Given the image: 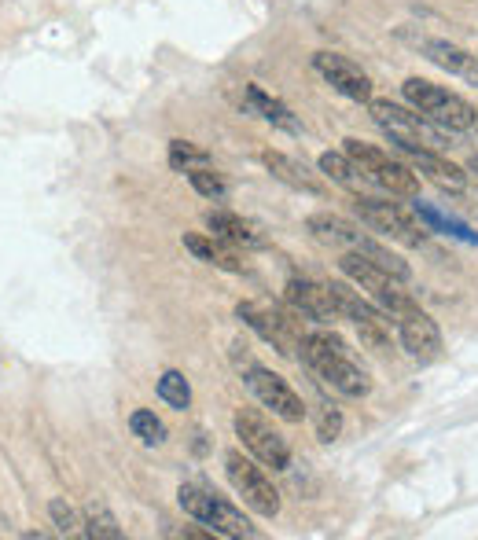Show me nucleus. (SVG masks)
<instances>
[{
  "label": "nucleus",
  "mask_w": 478,
  "mask_h": 540,
  "mask_svg": "<svg viewBox=\"0 0 478 540\" xmlns=\"http://www.w3.org/2000/svg\"><path fill=\"white\" fill-rule=\"evenodd\" d=\"M177 500H181V507L195 518V522L210 526V533H214V537H258V529L243 518V511H239V507H232L228 500H221L217 493L203 489V485H181Z\"/></svg>",
  "instance_id": "nucleus-8"
},
{
  "label": "nucleus",
  "mask_w": 478,
  "mask_h": 540,
  "mask_svg": "<svg viewBox=\"0 0 478 540\" xmlns=\"http://www.w3.org/2000/svg\"><path fill=\"white\" fill-rule=\"evenodd\" d=\"M320 169H324L339 188H346V192H353V195L365 192V184H368L365 173L357 169V162H353L346 151H342V155L339 151H324V155H320Z\"/></svg>",
  "instance_id": "nucleus-23"
},
{
  "label": "nucleus",
  "mask_w": 478,
  "mask_h": 540,
  "mask_svg": "<svg viewBox=\"0 0 478 540\" xmlns=\"http://www.w3.org/2000/svg\"><path fill=\"white\" fill-rule=\"evenodd\" d=\"M170 166L177 173H192V169L214 166V158L206 155L203 147H195L192 140H170Z\"/></svg>",
  "instance_id": "nucleus-25"
},
{
  "label": "nucleus",
  "mask_w": 478,
  "mask_h": 540,
  "mask_svg": "<svg viewBox=\"0 0 478 540\" xmlns=\"http://www.w3.org/2000/svg\"><path fill=\"white\" fill-rule=\"evenodd\" d=\"M346 155L357 162V169L365 173V180L372 188H383V192L398 195V199H416L420 195V177L416 169L390 158L387 151H379L372 144H361V140H346Z\"/></svg>",
  "instance_id": "nucleus-5"
},
{
  "label": "nucleus",
  "mask_w": 478,
  "mask_h": 540,
  "mask_svg": "<svg viewBox=\"0 0 478 540\" xmlns=\"http://www.w3.org/2000/svg\"><path fill=\"white\" fill-rule=\"evenodd\" d=\"M129 430H133L144 445H162V441H166V423H162L155 412H148V408H140V412L129 416Z\"/></svg>",
  "instance_id": "nucleus-27"
},
{
  "label": "nucleus",
  "mask_w": 478,
  "mask_h": 540,
  "mask_svg": "<svg viewBox=\"0 0 478 540\" xmlns=\"http://www.w3.org/2000/svg\"><path fill=\"white\" fill-rule=\"evenodd\" d=\"M81 526H85V537H92V540H122V537H126V533H122V526H118V518H114L103 504L85 507Z\"/></svg>",
  "instance_id": "nucleus-24"
},
{
  "label": "nucleus",
  "mask_w": 478,
  "mask_h": 540,
  "mask_svg": "<svg viewBox=\"0 0 478 540\" xmlns=\"http://www.w3.org/2000/svg\"><path fill=\"white\" fill-rule=\"evenodd\" d=\"M368 111H372V122L390 136V144H398L401 151H445L449 147V133L442 125H434L431 118H423L416 107L372 100Z\"/></svg>",
  "instance_id": "nucleus-3"
},
{
  "label": "nucleus",
  "mask_w": 478,
  "mask_h": 540,
  "mask_svg": "<svg viewBox=\"0 0 478 540\" xmlns=\"http://www.w3.org/2000/svg\"><path fill=\"white\" fill-rule=\"evenodd\" d=\"M262 162L276 180H284L287 188H295V192H306V195H324V192H328V188H324V180L313 177L302 162L280 155V151H262Z\"/></svg>",
  "instance_id": "nucleus-20"
},
{
  "label": "nucleus",
  "mask_w": 478,
  "mask_h": 540,
  "mask_svg": "<svg viewBox=\"0 0 478 540\" xmlns=\"http://www.w3.org/2000/svg\"><path fill=\"white\" fill-rule=\"evenodd\" d=\"M412 45L420 48V56H427L434 67L449 70L456 78H464L467 85H475L478 89V56L475 52H467V48L453 45V41H442V37H412Z\"/></svg>",
  "instance_id": "nucleus-17"
},
{
  "label": "nucleus",
  "mask_w": 478,
  "mask_h": 540,
  "mask_svg": "<svg viewBox=\"0 0 478 540\" xmlns=\"http://www.w3.org/2000/svg\"><path fill=\"white\" fill-rule=\"evenodd\" d=\"M239 320L251 327L254 335H262L265 342L273 349H280L284 357H295L298 349H302V327H298L295 316L298 313H284V309H276L269 302H243L236 309Z\"/></svg>",
  "instance_id": "nucleus-11"
},
{
  "label": "nucleus",
  "mask_w": 478,
  "mask_h": 540,
  "mask_svg": "<svg viewBox=\"0 0 478 540\" xmlns=\"http://www.w3.org/2000/svg\"><path fill=\"white\" fill-rule=\"evenodd\" d=\"M394 324H398V338L409 357H416L420 364H431V360L442 357V331H438V324L423 313L420 305H412L409 313H401Z\"/></svg>",
  "instance_id": "nucleus-15"
},
{
  "label": "nucleus",
  "mask_w": 478,
  "mask_h": 540,
  "mask_svg": "<svg viewBox=\"0 0 478 540\" xmlns=\"http://www.w3.org/2000/svg\"><path fill=\"white\" fill-rule=\"evenodd\" d=\"M298 357L306 360L309 368H313L331 390H339L342 397H365L368 390H372L368 372L350 357L346 342H342L339 335H331V331H313V335L302 338Z\"/></svg>",
  "instance_id": "nucleus-1"
},
{
  "label": "nucleus",
  "mask_w": 478,
  "mask_h": 540,
  "mask_svg": "<svg viewBox=\"0 0 478 540\" xmlns=\"http://www.w3.org/2000/svg\"><path fill=\"white\" fill-rule=\"evenodd\" d=\"M409 155V166L416 169V177H427L431 184L445 188V192H464L467 188V173L456 162L442 158V151H405Z\"/></svg>",
  "instance_id": "nucleus-19"
},
{
  "label": "nucleus",
  "mask_w": 478,
  "mask_h": 540,
  "mask_svg": "<svg viewBox=\"0 0 478 540\" xmlns=\"http://www.w3.org/2000/svg\"><path fill=\"white\" fill-rule=\"evenodd\" d=\"M48 515H52V522H56L59 533H67V537H70V533H78L81 518L74 515V507H70L67 500H59V496H56V500L48 504Z\"/></svg>",
  "instance_id": "nucleus-30"
},
{
  "label": "nucleus",
  "mask_w": 478,
  "mask_h": 540,
  "mask_svg": "<svg viewBox=\"0 0 478 540\" xmlns=\"http://www.w3.org/2000/svg\"><path fill=\"white\" fill-rule=\"evenodd\" d=\"M405 100H409V107H416L423 118L442 125L445 133H471L478 125L475 107H471L464 96H456V92L442 89V85H434V81L409 78L405 81Z\"/></svg>",
  "instance_id": "nucleus-4"
},
{
  "label": "nucleus",
  "mask_w": 478,
  "mask_h": 540,
  "mask_svg": "<svg viewBox=\"0 0 478 540\" xmlns=\"http://www.w3.org/2000/svg\"><path fill=\"white\" fill-rule=\"evenodd\" d=\"M353 214L361 217V225L365 228L394 239L401 247H423V243H427V228H423L401 203L372 199V195L361 192V195H353Z\"/></svg>",
  "instance_id": "nucleus-6"
},
{
  "label": "nucleus",
  "mask_w": 478,
  "mask_h": 540,
  "mask_svg": "<svg viewBox=\"0 0 478 540\" xmlns=\"http://www.w3.org/2000/svg\"><path fill=\"white\" fill-rule=\"evenodd\" d=\"M243 103H247L258 118L276 125V129H284V133H302V122L295 118V111H291L284 100H276V96H269L265 89H258V85H247V89H243Z\"/></svg>",
  "instance_id": "nucleus-21"
},
{
  "label": "nucleus",
  "mask_w": 478,
  "mask_h": 540,
  "mask_svg": "<svg viewBox=\"0 0 478 540\" xmlns=\"http://www.w3.org/2000/svg\"><path fill=\"white\" fill-rule=\"evenodd\" d=\"M206 228H210V236H217L221 243H228V247H243V250L265 247L262 232H258L251 221L232 214V210H210V214H206Z\"/></svg>",
  "instance_id": "nucleus-18"
},
{
  "label": "nucleus",
  "mask_w": 478,
  "mask_h": 540,
  "mask_svg": "<svg viewBox=\"0 0 478 540\" xmlns=\"http://www.w3.org/2000/svg\"><path fill=\"white\" fill-rule=\"evenodd\" d=\"M471 166H475V169H478V158H475V162H471Z\"/></svg>",
  "instance_id": "nucleus-31"
},
{
  "label": "nucleus",
  "mask_w": 478,
  "mask_h": 540,
  "mask_svg": "<svg viewBox=\"0 0 478 540\" xmlns=\"http://www.w3.org/2000/svg\"><path fill=\"white\" fill-rule=\"evenodd\" d=\"M284 298L298 316H306V320H313V324H331V320L339 316V305H335V298H331L328 283L295 276V280H287Z\"/></svg>",
  "instance_id": "nucleus-16"
},
{
  "label": "nucleus",
  "mask_w": 478,
  "mask_h": 540,
  "mask_svg": "<svg viewBox=\"0 0 478 540\" xmlns=\"http://www.w3.org/2000/svg\"><path fill=\"white\" fill-rule=\"evenodd\" d=\"M331 298L339 305V316H346L353 327H357V335L365 342L368 349H376V353H390V316L379 309L372 298H365L361 291H353L350 283L342 280H331Z\"/></svg>",
  "instance_id": "nucleus-7"
},
{
  "label": "nucleus",
  "mask_w": 478,
  "mask_h": 540,
  "mask_svg": "<svg viewBox=\"0 0 478 540\" xmlns=\"http://www.w3.org/2000/svg\"><path fill=\"white\" fill-rule=\"evenodd\" d=\"M313 70L328 81L331 89L342 92L346 100L372 103V78H368L365 70L357 67L353 59L339 56V52H317V56H313Z\"/></svg>",
  "instance_id": "nucleus-14"
},
{
  "label": "nucleus",
  "mask_w": 478,
  "mask_h": 540,
  "mask_svg": "<svg viewBox=\"0 0 478 540\" xmlns=\"http://www.w3.org/2000/svg\"><path fill=\"white\" fill-rule=\"evenodd\" d=\"M339 434H342V412L335 405H324L317 412V438L324 441V445H331Z\"/></svg>",
  "instance_id": "nucleus-29"
},
{
  "label": "nucleus",
  "mask_w": 478,
  "mask_h": 540,
  "mask_svg": "<svg viewBox=\"0 0 478 540\" xmlns=\"http://www.w3.org/2000/svg\"><path fill=\"white\" fill-rule=\"evenodd\" d=\"M159 397L166 401L170 408H188L192 405V386H188V379H184L181 372H162L159 379Z\"/></svg>",
  "instance_id": "nucleus-26"
},
{
  "label": "nucleus",
  "mask_w": 478,
  "mask_h": 540,
  "mask_svg": "<svg viewBox=\"0 0 478 540\" xmlns=\"http://www.w3.org/2000/svg\"><path fill=\"white\" fill-rule=\"evenodd\" d=\"M306 228L313 232V239H320L324 247H339L342 254H361L365 261L379 265L383 272H390L394 280L409 283L412 280V269L405 261L394 254L390 247H383L379 239H372L368 232H361V225H353L346 217L339 214H313L306 221Z\"/></svg>",
  "instance_id": "nucleus-2"
},
{
  "label": "nucleus",
  "mask_w": 478,
  "mask_h": 540,
  "mask_svg": "<svg viewBox=\"0 0 478 540\" xmlns=\"http://www.w3.org/2000/svg\"><path fill=\"white\" fill-rule=\"evenodd\" d=\"M225 474L232 489L243 496V504L251 507L254 515L262 518H276L280 515V493H276V485L269 482V474L258 467L254 460H247L239 449H232L225 456Z\"/></svg>",
  "instance_id": "nucleus-10"
},
{
  "label": "nucleus",
  "mask_w": 478,
  "mask_h": 540,
  "mask_svg": "<svg viewBox=\"0 0 478 540\" xmlns=\"http://www.w3.org/2000/svg\"><path fill=\"white\" fill-rule=\"evenodd\" d=\"M188 177V184H192L195 192L203 195V199H214V203H221L228 195V188H225V180L217 177L214 173V166H206V169H192V173H184Z\"/></svg>",
  "instance_id": "nucleus-28"
},
{
  "label": "nucleus",
  "mask_w": 478,
  "mask_h": 540,
  "mask_svg": "<svg viewBox=\"0 0 478 540\" xmlns=\"http://www.w3.org/2000/svg\"><path fill=\"white\" fill-rule=\"evenodd\" d=\"M339 265H342V272H346V276H350V280L357 283V287H361V291H365L368 298L383 309V313L394 316V320H398L401 313H409L412 305H416L412 302V294L401 287V280H394L390 272H383L379 265L365 261L361 254H342Z\"/></svg>",
  "instance_id": "nucleus-9"
},
{
  "label": "nucleus",
  "mask_w": 478,
  "mask_h": 540,
  "mask_svg": "<svg viewBox=\"0 0 478 540\" xmlns=\"http://www.w3.org/2000/svg\"><path fill=\"white\" fill-rule=\"evenodd\" d=\"M236 434H239V441H243V449L251 452L258 463L273 467V471H287V467H291V449H287V441L280 438L254 408H239L236 412Z\"/></svg>",
  "instance_id": "nucleus-13"
},
{
  "label": "nucleus",
  "mask_w": 478,
  "mask_h": 540,
  "mask_svg": "<svg viewBox=\"0 0 478 540\" xmlns=\"http://www.w3.org/2000/svg\"><path fill=\"white\" fill-rule=\"evenodd\" d=\"M243 383L251 386V394L258 397L265 408H273V416L287 419V423H302V419H306V405H302V397L287 386L284 375H276L269 372V368H262V364L247 360V364H243Z\"/></svg>",
  "instance_id": "nucleus-12"
},
{
  "label": "nucleus",
  "mask_w": 478,
  "mask_h": 540,
  "mask_svg": "<svg viewBox=\"0 0 478 540\" xmlns=\"http://www.w3.org/2000/svg\"><path fill=\"white\" fill-rule=\"evenodd\" d=\"M184 250H192L195 261H206V265H214V269H225V272H239V258L232 250L221 243L217 236H184Z\"/></svg>",
  "instance_id": "nucleus-22"
}]
</instances>
